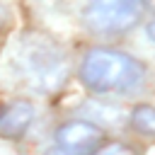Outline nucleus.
<instances>
[{"instance_id":"3","label":"nucleus","mask_w":155,"mask_h":155,"mask_svg":"<svg viewBox=\"0 0 155 155\" xmlns=\"http://www.w3.org/2000/svg\"><path fill=\"white\" fill-rule=\"evenodd\" d=\"M140 0H90L82 10V22L92 34H121L140 22Z\"/></svg>"},{"instance_id":"9","label":"nucleus","mask_w":155,"mask_h":155,"mask_svg":"<svg viewBox=\"0 0 155 155\" xmlns=\"http://www.w3.org/2000/svg\"><path fill=\"white\" fill-rule=\"evenodd\" d=\"M44 155H70V153H65L63 148H58V145H56V148H48Z\"/></svg>"},{"instance_id":"4","label":"nucleus","mask_w":155,"mask_h":155,"mask_svg":"<svg viewBox=\"0 0 155 155\" xmlns=\"http://www.w3.org/2000/svg\"><path fill=\"white\" fill-rule=\"evenodd\" d=\"M102 138L104 131L87 119H73L56 128V145L70 155H90L92 150H97Z\"/></svg>"},{"instance_id":"6","label":"nucleus","mask_w":155,"mask_h":155,"mask_svg":"<svg viewBox=\"0 0 155 155\" xmlns=\"http://www.w3.org/2000/svg\"><path fill=\"white\" fill-rule=\"evenodd\" d=\"M131 126L143 133V136H150L155 138V107L150 104H140L131 111Z\"/></svg>"},{"instance_id":"10","label":"nucleus","mask_w":155,"mask_h":155,"mask_svg":"<svg viewBox=\"0 0 155 155\" xmlns=\"http://www.w3.org/2000/svg\"><path fill=\"white\" fill-rule=\"evenodd\" d=\"M143 2V7H150V10H155V0H140Z\"/></svg>"},{"instance_id":"7","label":"nucleus","mask_w":155,"mask_h":155,"mask_svg":"<svg viewBox=\"0 0 155 155\" xmlns=\"http://www.w3.org/2000/svg\"><path fill=\"white\" fill-rule=\"evenodd\" d=\"M90 155H136V153L124 143H109V145H104L99 150H92Z\"/></svg>"},{"instance_id":"11","label":"nucleus","mask_w":155,"mask_h":155,"mask_svg":"<svg viewBox=\"0 0 155 155\" xmlns=\"http://www.w3.org/2000/svg\"><path fill=\"white\" fill-rule=\"evenodd\" d=\"M0 155H17V153H12V150H7V148H0Z\"/></svg>"},{"instance_id":"8","label":"nucleus","mask_w":155,"mask_h":155,"mask_svg":"<svg viewBox=\"0 0 155 155\" xmlns=\"http://www.w3.org/2000/svg\"><path fill=\"white\" fill-rule=\"evenodd\" d=\"M145 36H148V41H150V44H155V17L145 24Z\"/></svg>"},{"instance_id":"2","label":"nucleus","mask_w":155,"mask_h":155,"mask_svg":"<svg viewBox=\"0 0 155 155\" xmlns=\"http://www.w3.org/2000/svg\"><path fill=\"white\" fill-rule=\"evenodd\" d=\"M82 85L99 94H133L145 82V68L128 53L114 48H90L78 70Z\"/></svg>"},{"instance_id":"5","label":"nucleus","mask_w":155,"mask_h":155,"mask_svg":"<svg viewBox=\"0 0 155 155\" xmlns=\"http://www.w3.org/2000/svg\"><path fill=\"white\" fill-rule=\"evenodd\" d=\"M34 121V104L27 99H15L5 109H0V136L17 140L27 133Z\"/></svg>"},{"instance_id":"1","label":"nucleus","mask_w":155,"mask_h":155,"mask_svg":"<svg viewBox=\"0 0 155 155\" xmlns=\"http://www.w3.org/2000/svg\"><path fill=\"white\" fill-rule=\"evenodd\" d=\"M12 65L19 80L39 94L58 92L65 85L68 73H70L63 48L44 34H27L17 44Z\"/></svg>"}]
</instances>
